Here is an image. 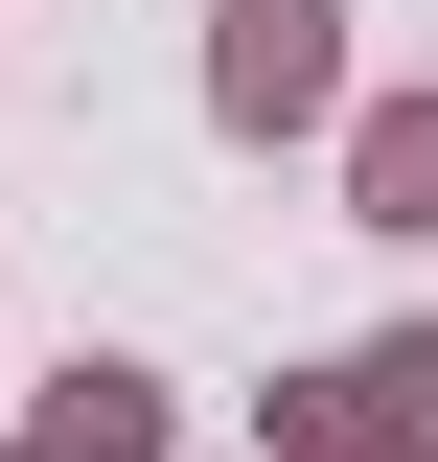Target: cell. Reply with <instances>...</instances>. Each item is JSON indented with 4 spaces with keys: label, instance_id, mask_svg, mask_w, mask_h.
Listing matches in <instances>:
<instances>
[{
    "label": "cell",
    "instance_id": "cell-1",
    "mask_svg": "<svg viewBox=\"0 0 438 462\" xmlns=\"http://www.w3.org/2000/svg\"><path fill=\"white\" fill-rule=\"evenodd\" d=\"M324 23H346V0H231V116H324V93H346Z\"/></svg>",
    "mask_w": 438,
    "mask_h": 462
},
{
    "label": "cell",
    "instance_id": "cell-2",
    "mask_svg": "<svg viewBox=\"0 0 438 462\" xmlns=\"http://www.w3.org/2000/svg\"><path fill=\"white\" fill-rule=\"evenodd\" d=\"M47 439H69V462H139V439H162V393H139V370H69V416H47Z\"/></svg>",
    "mask_w": 438,
    "mask_h": 462
},
{
    "label": "cell",
    "instance_id": "cell-3",
    "mask_svg": "<svg viewBox=\"0 0 438 462\" xmlns=\"http://www.w3.org/2000/svg\"><path fill=\"white\" fill-rule=\"evenodd\" d=\"M370 208H392V231H438V116H370Z\"/></svg>",
    "mask_w": 438,
    "mask_h": 462
},
{
    "label": "cell",
    "instance_id": "cell-4",
    "mask_svg": "<svg viewBox=\"0 0 438 462\" xmlns=\"http://www.w3.org/2000/svg\"><path fill=\"white\" fill-rule=\"evenodd\" d=\"M370 439H438V346H392V370H370Z\"/></svg>",
    "mask_w": 438,
    "mask_h": 462
}]
</instances>
